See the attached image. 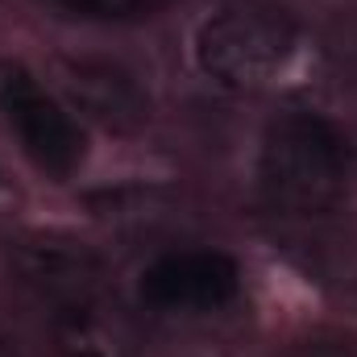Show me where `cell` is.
<instances>
[{"label": "cell", "mask_w": 357, "mask_h": 357, "mask_svg": "<svg viewBox=\"0 0 357 357\" xmlns=\"http://www.w3.org/2000/svg\"><path fill=\"white\" fill-rule=\"evenodd\" d=\"M254 178L274 212L324 216L349 187L345 137L316 112H282L262 133Z\"/></svg>", "instance_id": "obj_1"}, {"label": "cell", "mask_w": 357, "mask_h": 357, "mask_svg": "<svg viewBox=\"0 0 357 357\" xmlns=\"http://www.w3.org/2000/svg\"><path fill=\"white\" fill-rule=\"evenodd\" d=\"M299 25L262 0L225 4L195 33V59L204 75H212L229 91L270 88L295 59Z\"/></svg>", "instance_id": "obj_2"}, {"label": "cell", "mask_w": 357, "mask_h": 357, "mask_svg": "<svg viewBox=\"0 0 357 357\" xmlns=\"http://www.w3.org/2000/svg\"><path fill=\"white\" fill-rule=\"evenodd\" d=\"M0 121L25 150V158L50 178L75 175L84 162V129L79 121L42 88L21 63L0 59Z\"/></svg>", "instance_id": "obj_3"}, {"label": "cell", "mask_w": 357, "mask_h": 357, "mask_svg": "<svg viewBox=\"0 0 357 357\" xmlns=\"http://www.w3.org/2000/svg\"><path fill=\"white\" fill-rule=\"evenodd\" d=\"M137 295L167 316H212L241 295V270L220 250H171L142 270Z\"/></svg>", "instance_id": "obj_4"}, {"label": "cell", "mask_w": 357, "mask_h": 357, "mask_svg": "<svg viewBox=\"0 0 357 357\" xmlns=\"http://www.w3.org/2000/svg\"><path fill=\"white\" fill-rule=\"evenodd\" d=\"M75 13H88V17H133V13H150L158 8L162 0H59Z\"/></svg>", "instance_id": "obj_5"}, {"label": "cell", "mask_w": 357, "mask_h": 357, "mask_svg": "<svg viewBox=\"0 0 357 357\" xmlns=\"http://www.w3.org/2000/svg\"><path fill=\"white\" fill-rule=\"evenodd\" d=\"M282 357H357L349 341H328V337H312V341H295Z\"/></svg>", "instance_id": "obj_6"}, {"label": "cell", "mask_w": 357, "mask_h": 357, "mask_svg": "<svg viewBox=\"0 0 357 357\" xmlns=\"http://www.w3.org/2000/svg\"><path fill=\"white\" fill-rule=\"evenodd\" d=\"M0 357H17V349H13L8 341H0Z\"/></svg>", "instance_id": "obj_7"}]
</instances>
